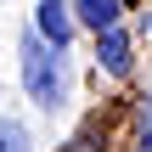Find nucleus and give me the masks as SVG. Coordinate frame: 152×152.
Masks as SVG:
<instances>
[{
    "label": "nucleus",
    "instance_id": "obj_1",
    "mask_svg": "<svg viewBox=\"0 0 152 152\" xmlns=\"http://www.w3.org/2000/svg\"><path fill=\"white\" fill-rule=\"evenodd\" d=\"M23 85H28L34 107L56 113L68 102V51L45 45L39 34H23Z\"/></svg>",
    "mask_w": 152,
    "mask_h": 152
},
{
    "label": "nucleus",
    "instance_id": "obj_2",
    "mask_svg": "<svg viewBox=\"0 0 152 152\" xmlns=\"http://www.w3.org/2000/svg\"><path fill=\"white\" fill-rule=\"evenodd\" d=\"M34 34H39L45 45L68 51V39H73V6H68V0H39V6H34Z\"/></svg>",
    "mask_w": 152,
    "mask_h": 152
},
{
    "label": "nucleus",
    "instance_id": "obj_3",
    "mask_svg": "<svg viewBox=\"0 0 152 152\" xmlns=\"http://www.w3.org/2000/svg\"><path fill=\"white\" fill-rule=\"evenodd\" d=\"M130 51H135V45H130V34H124V28H107V34H96V62H102L113 79H124V73H130V62H135Z\"/></svg>",
    "mask_w": 152,
    "mask_h": 152
},
{
    "label": "nucleus",
    "instance_id": "obj_4",
    "mask_svg": "<svg viewBox=\"0 0 152 152\" xmlns=\"http://www.w3.org/2000/svg\"><path fill=\"white\" fill-rule=\"evenodd\" d=\"M118 0H73V23H85L90 34H107V28H118Z\"/></svg>",
    "mask_w": 152,
    "mask_h": 152
},
{
    "label": "nucleus",
    "instance_id": "obj_5",
    "mask_svg": "<svg viewBox=\"0 0 152 152\" xmlns=\"http://www.w3.org/2000/svg\"><path fill=\"white\" fill-rule=\"evenodd\" d=\"M0 152H28V130L17 118H0Z\"/></svg>",
    "mask_w": 152,
    "mask_h": 152
},
{
    "label": "nucleus",
    "instance_id": "obj_6",
    "mask_svg": "<svg viewBox=\"0 0 152 152\" xmlns=\"http://www.w3.org/2000/svg\"><path fill=\"white\" fill-rule=\"evenodd\" d=\"M135 152H152V130H147V135H141V147H135Z\"/></svg>",
    "mask_w": 152,
    "mask_h": 152
}]
</instances>
